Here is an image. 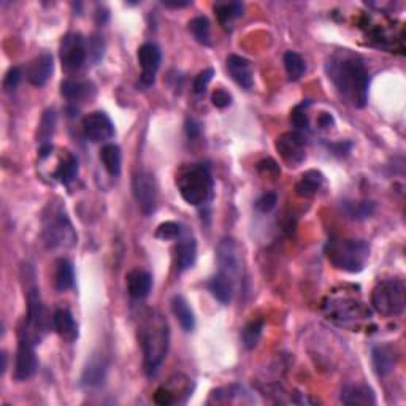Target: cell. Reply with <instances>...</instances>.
Instances as JSON below:
<instances>
[{
  "label": "cell",
  "mask_w": 406,
  "mask_h": 406,
  "mask_svg": "<svg viewBox=\"0 0 406 406\" xmlns=\"http://www.w3.org/2000/svg\"><path fill=\"white\" fill-rule=\"evenodd\" d=\"M219 271L229 275L233 281L242 275V249L233 238H222L216 248Z\"/></svg>",
  "instance_id": "obj_10"
},
{
  "label": "cell",
  "mask_w": 406,
  "mask_h": 406,
  "mask_svg": "<svg viewBox=\"0 0 406 406\" xmlns=\"http://www.w3.org/2000/svg\"><path fill=\"white\" fill-rule=\"evenodd\" d=\"M38 359L35 354V346L26 340H19L18 349H16L15 359V380L24 382L37 373Z\"/></svg>",
  "instance_id": "obj_13"
},
{
  "label": "cell",
  "mask_w": 406,
  "mask_h": 406,
  "mask_svg": "<svg viewBox=\"0 0 406 406\" xmlns=\"http://www.w3.org/2000/svg\"><path fill=\"white\" fill-rule=\"evenodd\" d=\"M83 133L91 143H105L115 137V124L103 111H94L83 119Z\"/></svg>",
  "instance_id": "obj_12"
},
{
  "label": "cell",
  "mask_w": 406,
  "mask_h": 406,
  "mask_svg": "<svg viewBox=\"0 0 406 406\" xmlns=\"http://www.w3.org/2000/svg\"><path fill=\"white\" fill-rule=\"evenodd\" d=\"M92 91V86L89 83L65 80L60 85V94L70 102H81L89 97V92Z\"/></svg>",
  "instance_id": "obj_32"
},
{
  "label": "cell",
  "mask_w": 406,
  "mask_h": 406,
  "mask_svg": "<svg viewBox=\"0 0 406 406\" xmlns=\"http://www.w3.org/2000/svg\"><path fill=\"white\" fill-rule=\"evenodd\" d=\"M216 15H218V19L222 26L230 24L233 19L240 18L243 16L244 5L242 2H230V3H218L214 7Z\"/></svg>",
  "instance_id": "obj_35"
},
{
  "label": "cell",
  "mask_w": 406,
  "mask_h": 406,
  "mask_svg": "<svg viewBox=\"0 0 406 406\" xmlns=\"http://www.w3.org/2000/svg\"><path fill=\"white\" fill-rule=\"evenodd\" d=\"M211 102L216 108H227L232 105V96L226 89H216L213 96H211Z\"/></svg>",
  "instance_id": "obj_43"
},
{
  "label": "cell",
  "mask_w": 406,
  "mask_h": 406,
  "mask_svg": "<svg viewBox=\"0 0 406 406\" xmlns=\"http://www.w3.org/2000/svg\"><path fill=\"white\" fill-rule=\"evenodd\" d=\"M327 75L344 103L364 108L369 103L370 75L360 56L348 49L332 54L325 64Z\"/></svg>",
  "instance_id": "obj_1"
},
{
  "label": "cell",
  "mask_w": 406,
  "mask_h": 406,
  "mask_svg": "<svg viewBox=\"0 0 406 406\" xmlns=\"http://www.w3.org/2000/svg\"><path fill=\"white\" fill-rule=\"evenodd\" d=\"M154 402L160 406L171 405V403H175V396H174V392L169 391V389L159 387L154 394Z\"/></svg>",
  "instance_id": "obj_44"
},
{
  "label": "cell",
  "mask_w": 406,
  "mask_h": 406,
  "mask_svg": "<svg viewBox=\"0 0 406 406\" xmlns=\"http://www.w3.org/2000/svg\"><path fill=\"white\" fill-rule=\"evenodd\" d=\"M21 78H22V71L19 67H11V69L7 71V75L3 78V89L7 92L15 91L18 85L21 83Z\"/></svg>",
  "instance_id": "obj_40"
},
{
  "label": "cell",
  "mask_w": 406,
  "mask_h": 406,
  "mask_svg": "<svg viewBox=\"0 0 406 406\" xmlns=\"http://www.w3.org/2000/svg\"><path fill=\"white\" fill-rule=\"evenodd\" d=\"M262 332H264V321L262 319H254L251 322H248L242 332L243 346L246 349H254L260 341Z\"/></svg>",
  "instance_id": "obj_34"
},
{
  "label": "cell",
  "mask_w": 406,
  "mask_h": 406,
  "mask_svg": "<svg viewBox=\"0 0 406 406\" xmlns=\"http://www.w3.org/2000/svg\"><path fill=\"white\" fill-rule=\"evenodd\" d=\"M325 255L338 270L359 273L370 259V246L360 238H332L325 244Z\"/></svg>",
  "instance_id": "obj_4"
},
{
  "label": "cell",
  "mask_w": 406,
  "mask_h": 406,
  "mask_svg": "<svg viewBox=\"0 0 406 406\" xmlns=\"http://www.w3.org/2000/svg\"><path fill=\"white\" fill-rule=\"evenodd\" d=\"M103 49H105V43L99 35H94V37L89 38L87 53L92 56L94 62H99V60L103 58Z\"/></svg>",
  "instance_id": "obj_42"
},
{
  "label": "cell",
  "mask_w": 406,
  "mask_h": 406,
  "mask_svg": "<svg viewBox=\"0 0 406 406\" xmlns=\"http://www.w3.org/2000/svg\"><path fill=\"white\" fill-rule=\"evenodd\" d=\"M80 170V164H78V158L75 154L67 153L65 158L60 160V164L54 171V178L62 185H70L75 180Z\"/></svg>",
  "instance_id": "obj_31"
},
{
  "label": "cell",
  "mask_w": 406,
  "mask_h": 406,
  "mask_svg": "<svg viewBox=\"0 0 406 406\" xmlns=\"http://www.w3.org/2000/svg\"><path fill=\"white\" fill-rule=\"evenodd\" d=\"M54 71V59L49 53L37 56L27 67V80L32 86L42 87L46 85Z\"/></svg>",
  "instance_id": "obj_17"
},
{
  "label": "cell",
  "mask_w": 406,
  "mask_h": 406,
  "mask_svg": "<svg viewBox=\"0 0 406 406\" xmlns=\"http://www.w3.org/2000/svg\"><path fill=\"white\" fill-rule=\"evenodd\" d=\"M333 124V118L332 115L329 113H322L319 116V126L322 127V129H327V127H330Z\"/></svg>",
  "instance_id": "obj_47"
},
{
  "label": "cell",
  "mask_w": 406,
  "mask_h": 406,
  "mask_svg": "<svg viewBox=\"0 0 406 406\" xmlns=\"http://www.w3.org/2000/svg\"><path fill=\"white\" fill-rule=\"evenodd\" d=\"M46 330L48 321L42 303L40 291L37 287H32L27 292V316L19 330V340H26L32 343L33 346H37L43 340Z\"/></svg>",
  "instance_id": "obj_7"
},
{
  "label": "cell",
  "mask_w": 406,
  "mask_h": 406,
  "mask_svg": "<svg viewBox=\"0 0 406 406\" xmlns=\"http://www.w3.org/2000/svg\"><path fill=\"white\" fill-rule=\"evenodd\" d=\"M100 160H102L103 169L108 171L110 176H119L121 175V164L122 155L121 148L115 143H107L100 149Z\"/></svg>",
  "instance_id": "obj_30"
},
{
  "label": "cell",
  "mask_w": 406,
  "mask_h": 406,
  "mask_svg": "<svg viewBox=\"0 0 406 406\" xmlns=\"http://www.w3.org/2000/svg\"><path fill=\"white\" fill-rule=\"evenodd\" d=\"M138 64L142 67L140 80L144 86H153L155 81V74H158L160 60H162V53L155 43H144L138 48Z\"/></svg>",
  "instance_id": "obj_14"
},
{
  "label": "cell",
  "mask_w": 406,
  "mask_h": 406,
  "mask_svg": "<svg viewBox=\"0 0 406 406\" xmlns=\"http://www.w3.org/2000/svg\"><path fill=\"white\" fill-rule=\"evenodd\" d=\"M285 69L289 80L298 81L305 75V71H307V64H305V60L300 54L287 51L285 54Z\"/></svg>",
  "instance_id": "obj_33"
},
{
  "label": "cell",
  "mask_w": 406,
  "mask_h": 406,
  "mask_svg": "<svg viewBox=\"0 0 406 406\" xmlns=\"http://www.w3.org/2000/svg\"><path fill=\"white\" fill-rule=\"evenodd\" d=\"M56 121H58V116H56V111L53 108L44 111L40 127H38V143H40L38 155H40V159H46L53 151L51 138L56 130Z\"/></svg>",
  "instance_id": "obj_22"
},
{
  "label": "cell",
  "mask_w": 406,
  "mask_h": 406,
  "mask_svg": "<svg viewBox=\"0 0 406 406\" xmlns=\"http://www.w3.org/2000/svg\"><path fill=\"white\" fill-rule=\"evenodd\" d=\"M325 310L329 311V319L341 322V324L365 316L362 305L348 298L332 300L330 305H325Z\"/></svg>",
  "instance_id": "obj_16"
},
{
  "label": "cell",
  "mask_w": 406,
  "mask_h": 406,
  "mask_svg": "<svg viewBox=\"0 0 406 406\" xmlns=\"http://www.w3.org/2000/svg\"><path fill=\"white\" fill-rule=\"evenodd\" d=\"M183 235V227L175 221L162 222L155 230V237L159 240H180Z\"/></svg>",
  "instance_id": "obj_37"
},
{
  "label": "cell",
  "mask_w": 406,
  "mask_h": 406,
  "mask_svg": "<svg viewBox=\"0 0 406 406\" xmlns=\"http://www.w3.org/2000/svg\"><path fill=\"white\" fill-rule=\"evenodd\" d=\"M175 255H176V267L180 271H186L189 269H192L194 264H196L197 259V243L194 238L187 237L183 238V240L178 242L176 249H175Z\"/></svg>",
  "instance_id": "obj_25"
},
{
  "label": "cell",
  "mask_w": 406,
  "mask_h": 406,
  "mask_svg": "<svg viewBox=\"0 0 406 406\" xmlns=\"http://www.w3.org/2000/svg\"><path fill=\"white\" fill-rule=\"evenodd\" d=\"M214 76V69H205L203 71H200V74L196 76V80H194V92L197 94V96H202L207 91V86L210 85V81L213 80Z\"/></svg>",
  "instance_id": "obj_39"
},
{
  "label": "cell",
  "mask_w": 406,
  "mask_h": 406,
  "mask_svg": "<svg viewBox=\"0 0 406 406\" xmlns=\"http://www.w3.org/2000/svg\"><path fill=\"white\" fill-rule=\"evenodd\" d=\"M53 327L60 338L67 341H75L78 338V325L74 314L69 310H58L53 314Z\"/></svg>",
  "instance_id": "obj_24"
},
{
  "label": "cell",
  "mask_w": 406,
  "mask_h": 406,
  "mask_svg": "<svg viewBox=\"0 0 406 406\" xmlns=\"http://www.w3.org/2000/svg\"><path fill=\"white\" fill-rule=\"evenodd\" d=\"M324 175L321 174L318 170H308L305 171L300 178V181L297 183L296 191L300 197L305 198H311L314 196H318V192L324 186Z\"/></svg>",
  "instance_id": "obj_26"
},
{
  "label": "cell",
  "mask_w": 406,
  "mask_h": 406,
  "mask_svg": "<svg viewBox=\"0 0 406 406\" xmlns=\"http://www.w3.org/2000/svg\"><path fill=\"white\" fill-rule=\"evenodd\" d=\"M176 186L183 200L192 207H202L213 198L214 181L207 165H189L176 178Z\"/></svg>",
  "instance_id": "obj_5"
},
{
  "label": "cell",
  "mask_w": 406,
  "mask_h": 406,
  "mask_svg": "<svg viewBox=\"0 0 406 406\" xmlns=\"http://www.w3.org/2000/svg\"><path fill=\"white\" fill-rule=\"evenodd\" d=\"M276 151L289 167L300 165L307 158L305 153V138L300 132H285L276 138Z\"/></svg>",
  "instance_id": "obj_11"
},
{
  "label": "cell",
  "mask_w": 406,
  "mask_h": 406,
  "mask_svg": "<svg viewBox=\"0 0 406 406\" xmlns=\"http://www.w3.org/2000/svg\"><path fill=\"white\" fill-rule=\"evenodd\" d=\"M307 107H308V103L303 102V103L297 105V107L292 110L291 121H292V126L296 127L298 132L310 129V119H308V115H307Z\"/></svg>",
  "instance_id": "obj_38"
},
{
  "label": "cell",
  "mask_w": 406,
  "mask_h": 406,
  "mask_svg": "<svg viewBox=\"0 0 406 406\" xmlns=\"http://www.w3.org/2000/svg\"><path fill=\"white\" fill-rule=\"evenodd\" d=\"M127 292L135 300H143L149 296L153 289V276L149 271L137 269L127 273Z\"/></svg>",
  "instance_id": "obj_20"
},
{
  "label": "cell",
  "mask_w": 406,
  "mask_h": 406,
  "mask_svg": "<svg viewBox=\"0 0 406 406\" xmlns=\"http://www.w3.org/2000/svg\"><path fill=\"white\" fill-rule=\"evenodd\" d=\"M138 340L142 344L144 370L148 376H153L162 365L170 346L169 322L159 311H146L138 329Z\"/></svg>",
  "instance_id": "obj_2"
},
{
  "label": "cell",
  "mask_w": 406,
  "mask_h": 406,
  "mask_svg": "<svg viewBox=\"0 0 406 406\" xmlns=\"http://www.w3.org/2000/svg\"><path fill=\"white\" fill-rule=\"evenodd\" d=\"M108 362L103 355H92L81 375V386L86 389H97L107 380Z\"/></svg>",
  "instance_id": "obj_18"
},
{
  "label": "cell",
  "mask_w": 406,
  "mask_h": 406,
  "mask_svg": "<svg viewBox=\"0 0 406 406\" xmlns=\"http://www.w3.org/2000/svg\"><path fill=\"white\" fill-rule=\"evenodd\" d=\"M75 285L74 264L67 259H59L54 270V287L56 291L65 292Z\"/></svg>",
  "instance_id": "obj_29"
},
{
  "label": "cell",
  "mask_w": 406,
  "mask_h": 406,
  "mask_svg": "<svg viewBox=\"0 0 406 406\" xmlns=\"http://www.w3.org/2000/svg\"><path fill=\"white\" fill-rule=\"evenodd\" d=\"M227 71L232 76V80L237 83L238 86H242L243 89H253L254 86V70H253V64L251 60H248L243 56H237V54H230L227 58Z\"/></svg>",
  "instance_id": "obj_15"
},
{
  "label": "cell",
  "mask_w": 406,
  "mask_h": 406,
  "mask_svg": "<svg viewBox=\"0 0 406 406\" xmlns=\"http://www.w3.org/2000/svg\"><path fill=\"white\" fill-rule=\"evenodd\" d=\"M171 310H174V314L180 322L181 329L187 333L194 332L196 329V316H194V311L191 305L187 303V300L183 296H175L171 298Z\"/></svg>",
  "instance_id": "obj_27"
},
{
  "label": "cell",
  "mask_w": 406,
  "mask_h": 406,
  "mask_svg": "<svg viewBox=\"0 0 406 406\" xmlns=\"http://www.w3.org/2000/svg\"><path fill=\"white\" fill-rule=\"evenodd\" d=\"M278 203V196L275 192H265L264 196H260L255 202V208H257L260 213H270L271 210L276 207Z\"/></svg>",
  "instance_id": "obj_41"
},
{
  "label": "cell",
  "mask_w": 406,
  "mask_h": 406,
  "mask_svg": "<svg viewBox=\"0 0 406 406\" xmlns=\"http://www.w3.org/2000/svg\"><path fill=\"white\" fill-rule=\"evenodd\" d=\"M340 208L348 219L362 221L370 218L375 213L376 207L373 202H369V200H344V202H341Z\"/></svg>",
  "instance_id": "obj_28"
},
{
  "label": "cell",
  "mask_w": 406,
  "mask_h": 406,
  "mask_svg": "<svg viewBox=\"0 0 406 406\" xmlns=\"http://www.w3.org/2000/svg\"><path fill=\"white\" fill-rule=\"evenodd\" d=\"M371 307L384 318H396L406 307V286L402 280L380 281L371 292Z\"/></svg>",
  "instance_id": "obj_6"
},
{
  "label": "cell",
  "mask_w": 406,
  "mask_h": 406,
  "mask_svg": "<svg viewBox=\"0 0 406 406\" xmlns=\"http://www.w3.org/2000/svg\"><path fill=\"white\" fill-rule=\"evenodd\" d=\"M371 360H373V369L376 375L386 376L396 369L398 362V354L396 348L391 344H378L371 351Z\"/></svg>",
  "instance_id": "obj_21"
},
{
  "label": "cell",
  "mask_w": 406,
  "mask_h": 406,
  "mask_svg": "<svg viewBox=\"0 0 406 406\" xmlns=\"http://www.w3.org/2000/svg\"><path fill=\"white\" fill-rule=\"evenodd\" d=\"M186 132H187L189 138H197L198 133H200V124L196 119H187Z\"/></svg>",
  "instance_id": "obj_46"
},
{
  "label": "cell",
  "mask_w": 406,
  "mask_h": 406,
  "mask_svg": "<svg viewBox=\"0 0 406 406\" xmlns=\"http://www.w3.org/2000/svg\"><path fill=\"white\" fill-rule=\"evenodd\" d=\"M340 400L343 405L355 406V405H375L376 403V396L373 389L369 387L362 382H354V384H348L341 389Z\"/></svg>",
  "instance_id": "obj_19"
},
{
  "label": "cell",
  "mask_w": 406,
  "mask_h": 406,
  "mask_svg": "<svg viewBox=\"0 0 406 406\" xmlns=\"http://www.w3.org/2000/svg\"><path fill=\"white\" fill-rule=\"evenodd\" d=\"M87 42L81 33H69L60 43V60L65 70L78 71L86 64Z\"/></svg>",
  "instance_id": "obj_9"
},
{
  "label": "cell",
  "mask_w": 406,
  "mask_h": 406,
  "mask_svg": "<svg viewBox=\"0 0 406 406\" xmlns=\"http://www.w3.org/2000/svg\"><path fill=\"white\" fill-rule=\"evenodd\" d=\"M132 191L135 202L144 216L153 214L158 208V183L153 174L146 170L138 171L133 176Z\"/></svg>",
  "instance_id": "obj_8"
},
{
  "label": "cell",
  "mask_w": 406,
  "mask_h": 406,
  "mask_svg": "<svg viewBox=\"0 0 406 406\" xmlns=\"http://www.w3.org/2000/svg\"><path fill=\"white\" fill-rule=\"evenodd\" d=\"M208 289L218 302L222 305H229L235 294V281L232 280L229 275L218 271L211 280L208 281Z\"/></svg>",
  "instance_id": "obj_23"
},
{
  "label": "cell",
  "mask_w": 406,
  "mask_h": 406,
  "mask_svg": "<svg viewBox=\"0 0 406 406\" xmlns=\"http://www.w3.org/2000/svg\"><path fill=\"white\" fill-rule=\"evenodd\" d=\"M259 170L262 171V174H267V175H270V171H273V175L280 174V167H278V164L275 162V160H271V159L262 160V162L259 164Z\"/></svg>",
  "instance_id": "obj_45"
},
{
  "label": "cell",
  "mask_w": 406,
  "mask_h": 406,
  "mask_svg": "<svg viewBox=\"0 0 406 406\" xmlns=\"http://www.w3.org/2000/svg\"><path fill=\"white\" fill-rule=\"evenodd\" d=\"M42 235L44 246L51 251L56 249H70L78 242V235L69 213L60 200H51L42 214Z\"/></svg>",
  "instance_id": "obj_3"
},
{
  "label": "cell",
  "mask_w": 406,
  "mask_h": 406,
  "mask_svg": "<svg viewBox=\"0 0 406 406\" xmlns=\"http://www.w3.org/2000/svg\"><path fill=\"white\" fill-rule=\"evenodd\" d=\"M0 359H2V373H5V370H7V353L2 351Z\"/></svg>",
  "instance_id": "obj_49"
},
{
  "label": "cell",
  "mask_w": 406,
  "mask_h": 406,
  "mask_svg": "<svg viewBox=\"0 0 406 406\" xmlns=\"http://www.w3.org/2000/svg\"><path fill=\"white\" fill-rule=\"evenodd\" d=\"M189 31L192 32V35L200 44L208 46L211 43L210 40V21L205 16H197L191 22H189Z\"/></svg>",
  "instance_id": "obj_36"
},
{
  "label": "cell",
  "mask_w": 406,
  "mask_h": 406,
  "mask_svg": "<svg viewBox=\"0 0 406 406\" xmlns=\"http://www.w3.org/2000/svg\"><path fill=\"white\" fill-rule=\"evenodd\" d=\"M164 5L169 8H183V7H187V5H191V2H175V3L164 2Z\"/></svg>",
  "instance_id": "obj_48"
}]
</instances>
